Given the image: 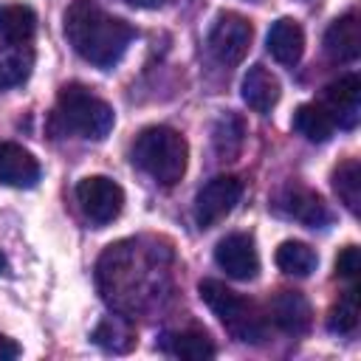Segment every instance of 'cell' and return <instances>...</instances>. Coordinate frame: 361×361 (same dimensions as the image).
I'll return each instance as SVG.
<instances>
[{"mask_svg": "<svg viewBox=\"0 0 361 361\" xmlns=\"http://www.w3.org/2000/svg\"><path fill=\"white\" fill-rule=\"evenodd\" d=\"M279 271H285L288 276H310L319 265V257L316 251L307 245V243H299V240H285L276 254H274Z\"/></svg>", "mask_w": 361, "mask_h": 361, "instance_id": "44dd1931", "label": "cell"}, {"mask_svg": "<svg viewBox=\"0 0 361 361\" xmlns=\"http://www.w3.org/2000/svg\"><path fill=\"white\" fill-rule=\"evenodd\" d=\"M358 316H361V307H358V290L350 288L338 296V302L330 307L327 313V327L330 333H353L355 324H358Z\"/></svg>", "mask_w": 361, "mask_h": 361, "instance_id": "d4e9b609", "label": "cell"}, {"mask_svg": "<svg viewBox=\"0 0 361 361\" xmlns=\"http://www.w3.org/2000/svg\"><path fill=\"white\" fill-rule=\"evenodd\" d=\"M243 135H245V127L237 116H231V113L220 116L217 124H214V135H212L217 155L220 158H234L243 147Z\"/></svg>", "mask_w": 361, "mask_h": 361, "instance_id": "cb8c5ba5", "label": "cell"}, {"mask_svg": "<svg viewBox=\"0 0 361 361\" xmlns=\"http://www.w3.org/2000/svg\"><path fill=\"white\" fill-rule=\"evenodd\" d=\"M214 262L220 265V271H226V276L231 279H254L259 271V254L257 245L251 240V234H228L217 243L214 248Z\"/></svg>", "mask_w": 361, "mask_h": 361, "instance_id": "30bf717a", "label": "cell"}, {"mask_svg": "<svg viewBox=\"0 0 361 361\" xmlns=\"http://www.w3.org/2000/svg\"><path fill=\"white\" fill-rule=\"evenodd\" d=\"M271 322L279 330L290 333V336H302L313 324V307L305 299V293H299V290H279L271 299Z\"/></svg>", "mask_w": 361, "mask_h": 361, "instance_id": "7c38bea8", "label": "cell"}, {"mask_svg": "<svg viewBox=\"0 0 361 361\" xmlns=\"http://www.w3.org/2000/svg\"><path fill=\"white\" fill-rule=\"evenodd\" d=\"M251 39H254L251 20L237 14V11H223V14H217L206 45H209V54L220 65L231 68V65H240L245 59V54L251 48Z\"/></svg>", "mask_w": 361, "mask_h": 361, "instance_id": "8992f818", "label": "cell"}, {"mask_svg": "<svg viewBox=\"0 0 361 361\" xmlns=\"http://www.w3.org/2000/svg\"><path fill=\"white\" fill-rule=\"evenodd\" d=\"M65 37L82 59L107 71L127 54L135 28L107 14L96 0H73L65 11Z\"/></svg>", "mask_w": 361, "mask_h": 361, "instance_id": "7a4b0ae2", "label": "cell"}, {"mask_svg": "<svg viewBox=\"0 0 361 361\" xmlns=\"http://www.w3.org/2000/svg\"><path fill=\"white\" fill-rule=\"evenodd\" d=\"M279 79L262 68V65H251L248 73L243 76V102L254 110V113H271L279 102Z\"/></svg>", "mask_w": 361, "mask_h": 361, "instance_id": "2e32d148", "label": "cell"}, {"mask_svg": "<svg viewBox=\"0 0 361 361\" xmlns=\"http://www.w3.org/2000/svg\"><path fill=\"white\" fill-rule=\"evenodd\" d=\"M243 197V180L237 175H217L206 180L195 195V223L200 228H212L220 223Z\"/></svg>", "mask_w": 361, "mask_h": 361, "instance_id": "ba28073f", "label": "cell"}, {"mask_svg": "<svg viewBox=\"0 0 361 361\" xmlns=\"http://www.w3.org/2000/svg\"><path fill=\"white\" fill-rule=\"evenodd\" d=\"M54 121L65 133H73V135L90 138V141H102L113 130L116 113H113V107L104 99H99L87 87H82V85H65L59 90V96H56Z\"/></svg>", "mask_w": 361, "mask_h": 361, "instance_id": "277c9868", "label": "cell"}, {"mask_svg": "<svg viewBox=\"0 0 361 361\" xmlns=\"http://www.w3.org/2000/svg\"><path fill=\"white\" fill-rule=\"evenodd\" d=\"M124 3H130V6H135V8H158L164 0H124Z\"/></svg>", "mask_w": 361, "mask_h": 361, "instance_id": "83f0119b", "label": "cell"}, {"mask_svg": "<svg viewBox=\"0 0 361 361\" xmlns=\"http://www.w3.org/2000/svg\"><path fill=\"white\" fill-rule=\"evenodd\" d=\"M20 344L14 341V338H8V336H0V361H14V358H20Z\"/></svg>", "mask_w": 361, "mask_h": 361, "instance_id": "4316f807", "label": "cell"}, {"mask_svg": "<svg viewBox=\"0 0 361 361\" xmlns=\"http://www.w3.org/2000/svg\"><path fill=\"white\" fill-rule=\"evenodd\" d=\"M276 212L290 217V220H299L310 228H322L330 223V209L327 203L307 186H299V183H288L279 195H276Z\"/></svg>", "mask_w": 361, "mask_h": 361, "instance_id": "9c48e42d", "label": "cell"}, {"mask_svg": "<svg viewBox=\"0 0 361 361\" xmlns=\"http://www.w3.org/2000/svg\"><path fill=\"white\" fill-rule=\"evenodd\" d=\"M76 203L93 226L113 223L124 209V189L104 175H87L76 183Z\"/></svg>", "mask_w": 361, "mask_h": 361, "instance_id": "52a82bcc", "label": "cell"}, {"mask_svg": "<svg viewBox=\"0 0 361 361\" xmlns=\"http://www.w3.org/2000/svg\"><path fill=\"white\" fill-rule=\"evenodd\" d=\"M268 54L279 65H296L305 54V31L296 20L279 17L268 31Z\"/></svg>", "mask_w": 361, "mask_h": 361, "instance_id": "e0dca14e", "label": "cell"}, {"mask_svg": "<svg viewBox=\"0 0 361 361\" xmlns=\"http://www.w3.org/2000/svg\"><path fill=\"white\" fill-rule=\"evenodd\" d=\"M6 265H8V262H6V254L0 251V271H6Z\"/></svg>", "mask_w": 361, "mask_h": 361, "instance_id": "f1b7e54d", "label": "cell"}, {"mask_svg": "<svg viewBox=\"0 0 361 361\" xmlns=\"http://www.w3.org/2000/svg\"><path fill=\"white\" fill-rule=\"evenodd\" d=\"M158 350L180 361H209L217 355L212 338L203 330H166L158 338Z\"/></svg>", "mask_w": 361, "mask_h": 361, "instance_id": "9a60e30c", "label": "cell"}, {"mask_svg": "<svg viewBox=\"0 0 361 361\" xmlns=\"http://www.w3.org/2000/svg\"><path fill=\"white\" fill-rule=\"evenodd\" d=\"M155 259V251H144L135 240L110 245L99 259V285L104 299L124 313L144 307V302L155 296V282H161V262Z\"/></svg>", "mask_w": 361, "mask_h": 361, "instance_id": "6da1fadb", "label": "cell"}, {"mask_svg": "<svg viewBox=\"0 0 361 361\" xmlns=\"http://www.w3.org/2000/svg\"><path fill=\"white\" fill-rule=\"evenodd\" d=\"M293 130L299 135H305L307 141L313 144H322L333 135L336 130V121L333 116L327 113L324 104H316V102H307V104H299L296 113H293Z\"/></svg>", "mask_w": 361, "mask_h": 361, "instance_id": "ffe728a7", "label": "cell"}, {"mask_svg": "<svg viewBox=\"0 0 361 361\" xmlns=\"http://www.w3.org/2000/svg\"><path fill=\"white\" fill-rule=\"evenodd\" d=\"M361 271V254H358V245H344L336 257V274L341 279H355Z\"/></svg>", "mask_w": 361, "mask_h": 361, "instance_id": "484cf974", "label": "cell"}, {"mask_svg": "<svg viewBox=\"0 0 361 361\" xmlns=\"http://www.w3.org/2000/svg\"><path fill=\"white\" fill-rule=\"evenodd\" d=\"M324 51L336 62H353L361 54V23L355 11H347L330 23L324 31Z\"/></svg>", "mask_w": 361, "mask_h": 361, "instance_id": "4fadbf2b", "label": "cell"}, {"mask_svg": "<svg viewBox=\"0 0 361 361\" xmlns=\"http://www.w3.org/2000/svg\"><path fill=\"white\" fill-rule=\"evenodd\" d=\"M197 293L237 341H245V344H262L265 341L268 327H265V319L259 316L254 302H248L237 290L226 288L220 279H200Z\"/></svg>", "mask_w": 361, "mask_h": 361, "instance_id": "5b68a950", "label": "cell"}, {"mask_svg": "<svg viewBox=\"0 0 361 361\" xmlns=\"http://www.w3.org/2000/svg\"><path fill=\"white\" fill-rule=\"evenodd\" d=\"M37 31V14L28 6H0V37L6 42H28Z\"/></svg>", "mask_w": 361, "mask_h": 361, "instance_id": "7402d4cb", "label": "cell"}, {"mask_svg": "<svg viewBox=\"0 0 361 361\" xmlns=\"http://www.w3.org/2000/svg\"><path fill=\"white\" fill-rule=\"evenodd\" d=\"M39 180V164L37 158L14 144V141H3L0 144V183L6 186H17V189H28Z\"/></svg>", "mask_w": 361, "mask_h": 361, "instance_id": "5bb4252c", "label": "cell"}, {"mask_svg": "<svg viewBox=\"0 0 361 361\" xmlns=\"http://www.w3.org/2000/svg\"><path fill=\"white\" fill-rule=\"evenodd\" d=\"M93 344L102 347L104 353H116V355H124L135 347V327L130 322V316H104L93 333H90Z\"/></svg>", "mask_w": 361, "mask_h": 361, "instance_id": "ac0fdd59", "label": "cell"}, {"mask_svg": "<svg viewBox=\"0 0 361 361\" xmlns=\"http://www.w3.org/2000/svg\"><path fill=\"white\" fill-rule=\"evenodd\" d=\"M133 164L147 172L161 186H175L189 164V144L186 138L164 124L147 127L135 135L133 144Z\"/></svg>", "mask_w": 361, "mask_h": 361, "instance_id": "3957f363", "label": "cell"}, {"mask_svg": "<svg viewBox=\"0 0 361 361\" xmlns=\"http://www.w3.org/2000/svg\"><path fill=\"white\" fill-rule=\"evenodd\" d=\"M302 3H307V6H313V3H322V0H302Z\"/></svg>", "mask_w": 361, "mask_h": 361, "instance_id": "f546056e", "label": "cell"}, {"mask_svg": "<svg viewBox=\"0 0 361 361\" xmlns=\"http://www.w3.org/2000/svg\"><path fill=\"white\" fill-rule=\"evenodd\" d=\"M327 113L333 116V121L344 130H353L361 118V82L355 73H347L341 76L338 82L327 85L324 90V102Z\"/></svg>", "mask_w": 361, "mask_h": 361, "instance_id": "8fae6325", "label": "cell"}, {"mask_svg": "<svg viewBox=\"0 0 361 361\" xmlns=\"http://www.w3.org/2000/svg\"><path fill=\"white\" fill-rule=\"evenodd\" d=\"M34 48L28 42L0 45V87H17L31 76Z\"/></svg>", "mask_w": 361, "mask_h": 361, "instance_id": "d6986e66", "label": "cell"}, {"mask_svg": "<svg viewBox=\"0 0 361 361\" xmlns=\"http://www.w3.org/2000/svg\"><path fill=\"white\" fill-rule=\"evenodd\" d=\"M333 189L338 195V200L358 214L361 209V164L355 158H347L336 172H333Z\"/></svg>", "mask_w": 361, "mask_h": 361, "instance_id": "603a6c76", "label": "cell"}]
</instances>
